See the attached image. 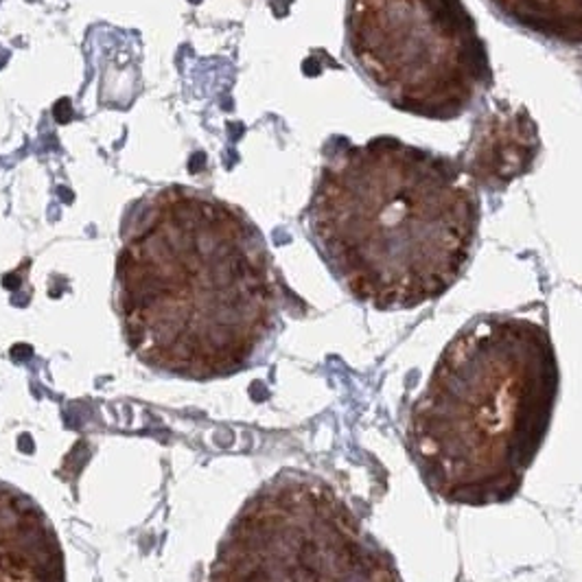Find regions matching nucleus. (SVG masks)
Listing matches in <instances>:
<instances>
[{
    "label": "nucleus",
    "mask_w": 582,
    "mask_h": 582,
    "mask_svg": "<svg viewBox=\"0 0 582 582\" xmlns=\"http://www.w3.org/2000/svg\"><path fill=\"white\" fill-rule=\"evenodd\" d=\"M558 385L540 324L490 315L464 326L409 416L412 453L431 493L462 506L512 499L543 447Z\"/></svg>",
    "instance_id": "obj_1"
},
{
    "label": "nucleus",
    "mask_w": 582,
    "mask_h": 582,
    "mask_svg": "<svg viewBox=\"0 0 582 582\" xmlns=\"http://www.w3.org/2000/svg\"><path fill=\"white\" fill-rule=\"evenodd\" d=\"M311 228L344 287L376 309H414L462 276L477 202L442 160L392 138L326 167Z\"/></svg>",
    "instance_id": "obj_2"
},
{
    "label": "nucleus",
    "mask_w": 582,
    "mask_h": 582,
    "mask_svg": "<svg viewBox=\"0 0 582 582\" xmlns=\"http://www.w3.org/2000/svg\"><path fill=\"white\" fill-rule=\"evenodd\" d=\"M121 311L136 357L182 379L243 370L276 313L267 256L241 221L210 230H158L121 260Z\"/></svg>",
    "instance_id": "obj_3"
},
{
    "label": "nucleus",
    "mask_w": 582,
    "mask_h": 582,
    "mask_svg": "<svg viewBox=\"0 0 582 582\" xmlns=\"http://www.w3.org/2000/svg\"><path fill=\"white\" fill-rule=\"evenodd\" d=\"M210 582H403L390 554L319 477L285 471L228 528Z\"/></svg>",
    "instance_id": "obj_4"
},
{
    "label": "nucleus",
    "mask_w": 582,
    "mask_h": 582,
    "mask_svg": "<svg viewBox=\"0 0 582 582\" xmlns=\"http://www.w3.org/2000/svg\"><path fill=\"white\" fill-rule=\"evenodd\" d=\"M350 51L392 105L429 118L471 105L484 70L460 0H350Z\"/></svg>",
    "instance_id": "obj_5"
},
{
    "label": "nucleus",
    "mask_w": 582,
    "mask_h": 582,
    "mask_svg": "<svg viewBox=\"0 0 582 582\" xmlns=\"http://www.w3.org/2000/svg\"><path fill=\"white\" fill-rule=\"evenodd\" d=\"M0 582H66L62 545L37 504L0 484Z\"/></svg>",
    "instance_id": "obj_6"
}]
</instances>
